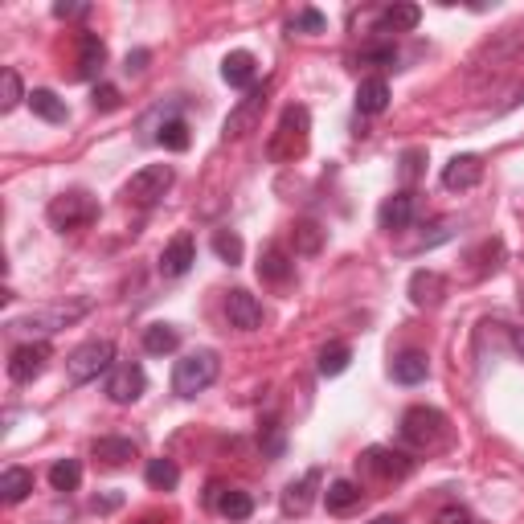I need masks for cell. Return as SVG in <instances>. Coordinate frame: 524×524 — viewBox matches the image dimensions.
I'll list each match as a JSON object with an SVG mask.
<instances>
[{"instance_id": "ba28073f", "label": "cell", "mask_w": 524, "mask_h": 524, "mask_svg": "<svg viewBox=\"0 0 524 524\" xmlns=\"http://www.w3.org/2000/svg\"><path fill=\"white\" fill-rule=\"evenodd\" d=\"M50 357H54L50 340H25L21 348H13V357H9V377H13L17 385H29L33 377L46 373Z\"/></svg>"}, {"instance_id": "5bb4252c", "label": "cell", "mask_w": 524, "mask_h": 524, "mask_svg": "<svg viewBox=\"0 0 524 524\" xmlns=\"http://www.w3.org/2000/svg\"><path fill=\"white\" fill-rule=\"evenodd\" d=\"M479 181H484V160H479V156H455L443 168V189H451V193L475 189Z\"/></svg>"}, {"instance_id": "52a82bcc", "label": "cell", "mask_w": 524, "mask_h": 524, "mask_svg": "<svg viewBox=\"0 0 524 524\" xmlns=\"http://www.w3.org/2000/svg\"><path fill=\"white\" fill-rule=\"evenodd\" d=\"M172 181H177V172H172V164H148V168H140L136 177H131L127 185H123V197L131 201V205H156L168 189H172Z\"/></svg>"}, {"instance_id": "8d00e7d4", "label": "cell", "mask_w": 524, "mask_h": 524, "mask_svg": "<svg viewBox=\"0 0 524 524\" xmlns=\"http://www.w3.org/2000/svg\"><path fill=\"white\" fill-rule=\"evenodd\" d=\"M320 246H324V230L316 222H299L295 226V250L299 254H316Z\"/></svg>"}, {"instance_id": "d6a6232c", "label": "cell", "mask_w": 524, "mask_h": 524, "mask_svg": "<svg viewBox=\"0 0 524 524\" xmlns=\"http://www.w3.org/2000/svg\"><path fill=\"white\" fill-rule=\"evenodd\" d=\"M50 484H54V492H74L82 484V463L78 459H58L50 467Z\"/></svg>"}, {"instance_id": "74e56055", "label": "cell", "mask_w": 524, "mask_h": 524, "mask_svg": "<svg viewBox=\"0 0 524 524\" xmlns=\"http://www.w3.org/2000/svg\"><path fill=\"white\" fill-rule=\"evenodd\" d=\"M258 447H262V455H267V459H279V455H283V426H279L275 418H267V426H262Z\"/></svg>"}, {"instance_id": "1f68e13d", "label": "cell", "mask_w": 524, "mask_h": 524, "mask_svg": "<svg viewBox=\"0 0 524 524\" xmlns=\"http://www.w3.org/2000/svg\"><path fill=\"white\" fill-rule=\"evenodd\" d=\"M156 144H164L168 152H185L189 148V123L185 119H164L156 131Z\"/></svg>"}, {"instance_id": "ee69618b", "label": "cell", "mask_w": 524, "mask_h": 524, "mask_svg": "<svg viewBox=\"0 0 524 524\" xmlns=\"http://www.w3.org/2000/svg\"><path fill=\"white\" fill-rule=\"evenodd\" d=\"M144 62H148V54H144V50H140V54H127V74H131V70L140 74V70H144Z\"/></svg>"}, {"instance_id": "8fae6325", "label": "cell", "mask_w": 524, "mask_h": 524, "mask_svg": "<svg viewBox=\"0 0 524 524\" xmlns=\"http://www.w3.org/2000/svg\"><path fill=\"white\" fill-rule=\"evenodd\" d=\"M361 471H369V475H377V479L389 484V479H406L414 471V459L406 451H393V447H369L361 455Z\"/></svg>"}, {"instance_id": "e575fe53", "label": "cell", "mask_w": 524, "mask_h": 524, "mask_svg": "<svg viewBox=\"0 0 524 524\" xmlns=\"http://www.w3.org/2000/svg\"><path fill=\"white\" fill-rule=\"evenodd\" d=\"M213 250H217V258H222V262H230V267H238V262H242V238L234 230H217L213 234Z\"/></svg>"}, {"instance_id": "f1b7e54d", "label": "cell", "mask_w": 524, "mask_h": 524, "mask_svg": "<svg viewBox=\"0 0 524 524\" xmlns=\"http://www.w3.org/2000/svg\"><path fill=\"white\" fill-rule=\"evenodd\" d=\"M426 373H430L426 353H402L393 361V381H402V385H418V381H426Z\"/></svg>"}, {"instance_id": "ac0fdd59", "label": "cell", "mask_w": 524, "mask_h": 524, "mask_svg": "<svg viewBox=\"0 0 524 524\" xmlns=\"http://www.w3.org/2000/svg\"><path fill=\"white\" fill-rule=\"evenodd\" d=\"M316 488H320V471L312 467L303 479L287 484V492H283V512H287V516H303V512L316 504Z\"/></svg>"}, {"instance_id": "d4e9b609", "label": "cell", "mask_w": 524, "mask_h": 524, "mask_svg": "<svg viewBox=\"0 0 524 524\" xmlns=\"http://www.w3.org/2000/svg\"><path fill=\"white\" fill-rule=\"evenodd\" d=\"M418 21H422V9H418V5H389V9L381 13L377 33H410V29H418Z\"/></svg>"}, {"instance_id": "f6af8a7d", "label": "cell", "mask_w": 524, "mask_h": 524, "mask_svg": "<svg viewBox=\"0 0 524 524\" xmlns=\"http://www.w3.org/2000/svg\"><path fill=\"white\" fill-rule=\"evenodd\" d=\"M512 348H516V353L524 357V328H512Z\"/></svg>"}, {"instance_id": "d6986e66", "label": "cell", "mask_w": 524, "mask_h": 524, "mask_svg": "<svg viewBox=\"0 0 524 524\" xmlns=\"http://www.w3.org/2000/svg\"><path fill=\"white\" fill-rule=\"evenodd\" d=\"M222 78H226L230 86H238V91H250L254 78H258V58H254L250 50H234V54H226V62H222Z\"/></svg>"}, {"instance_id": "ab89813d", "label": "cell", "mask_w": 524, "mask_h": 524, "mask_svg": "<svg viewBox=\"0 0 524 524\" xmlns=\"http://www.w3.org/2000/svg\"><path fill=\"white\" fill-rule=\"evenodd\" d=\"M434 524H475V516H471L463 504H447V508H439Z\"/></svg>"}, {"instance_id": "cb8c5ba5", "label": "cell", "mask_w": 524, "mask_h": 524, "mask_svg": "<svg viewBox=\"0 0 524 524\" xmlns=\"http://www.w3.org/2000/svg\"><path fill=\"white\" fill-rule=\"evenodd\" d=\"M136 455H140V447L131 443V439H115V434H107V439L95 443V459H99L103 467H123V463H131Z\"/></svg>"}, {"instance_id": "5b68a950", "label": "cell", "mask_w": 524, "mask_h": 524, "mask_svg": "<svg viewBox=\"0 0 524 524\" xmlns=\"http://www.w3.org/2000/svg\"><path fill=\"white\" fill-rule=\"evenodd\" d=\"M115 369V344L111 340H86L78 344L70 361H66V373L74 385H86V381H99L103 373Z\"/></svg>"}, {"instance_id": "7402d4cb", "label": "cell", "mask_w": 524, "mask_h": 524, "mask_svg": "<svg viewBox=\"0 0 524 524\" xmlns=\"http://www.w3.org/2000/svg\"><path fill=\"white\" fill-rule=\"evenodd\" d=\"M389 107V82L385 78H361V86H357V111L361 115H381Z\"/></svg>"}, {"instance_id": "f546056e", "label": "cell", "mask_w": 524, "mask_h": 524, "mask_svg": "<svg viewBox=\"0 0 524 524\" xmlns=\"http://www.w3.org/2000/svg\"><path fill=\"white\" fill-rule=\"evenodd\" d=\"M144 479H148V488H156V492H172V488L181 484V467L172 463V459H152L148 471H144Z\"/></svg>"}, {"instance_id": "9c48e42d", "label": "cell", "mask_w": 524, "mask_h": 524, "mask_svg": "<svg viewBox=\"0 0 524 524\" xmlns=\"http://www.w3.org/2000/svg\"><path fill=\"white\" fill-rule=\"evenodd\" d=\"M144 389H148V377L136 361H119L111 373H107V398L115 406H131V402H140L144 398Z\"/></svg>"}, {"instance_id": "7bdbcfd3", "label": "cell", "mask_w": 524, "mask_h": 524, "mask_svg": "<svg viewBox=\"0 0 524 524\" xmlns=\"http://www.w3.org/2000/svg\"><path fill=\"white\" fill-rule=\"evenodd\" d=\"M418 160H422V152H406V160H402V177H418Z\"/></svg>"}, {"instance_id": "4fadbf2b", "label": "cell", "mask_w": 524, "mask_h": 524, "mask_svg": "<svg viewBox=\"0 0 524 524\" xmlns=\"http://www.w3.org/2000/svg\"><path fill=\"white\" fill-rule=\"evenodd\" d=\"M226 316H230V328H238V332H254L258 324H262V303L250 295V291H230L226 295Z\"/></svg>"}, {"instance_id": "277c9868", "label": "cell", "mask_w": 524, "mask_h": 524, "mask_svg": "<svg viewBox=\"0 0 524 524\" xmlns=\"http://www.w3.org/2000/svg\"><path fill=\"white\" fill-rule=\"evenodd\" d=\"M46 217H50V226L62 230V234L66 230H86L99 217V201L91 193H82V189H70V193H58L50 201Z\"/></svg>"}, {"instance_id": "c3c4849f", "label": "cell", "mask_w": 524, "mask_h": 524, "mask_svg": "<svg viewBox=\"0 0 524 524\" xmlns=\"http://www.w3.org/2000/svg\"><path fill=\"white\" fill-rule=\"evenodd\" d=\"M520 308H524V287H520Z\"/></svg>"}, {"instance_id": "d590c367", "label": "cell", "mask_w": 524, "mask_h": 524, "mask_svg": "<svg viewBox=\"0 0 524 524\" xmlns=\"http://www.w3.org/2000/svg\"><path fill=\"white\" fill-rule=\"evenodd\" d=\"M21 99H25V91H21V74L9 66L5 74H0V111H13Z\"/></svg>"}, {"instance_id": "60d3db41", "label": "cell", "mask_w": 524, "mask_h": 524, "mask_svg": "<svg viewBox=\"0 0 524 524\" xmlns=\"http://www.w3.org/2000/svg\"><path fill=\"white\" fill-rule=\"evenodd\" d=\"M86 13H91V5H70V0H58V5H54V17H58V21H78V17H86Z\"/></svg>"}, {"instance_id": "7dc6e473", "label": "cell", "mask_w": 524, "mask_h": 524, "mask_svg": "<svg viewBox=\"0 0 524 524\" xmlns=\"http://www.w3.org/2000/svg\"><path fill=\"white\" fill-rule=\"evenodd\" d=\"M136 524H164L160 516H144V520H136Z\"/></svg>"}, {"instance_id": "30bf717a", "label": "cell", "mask_w": 524, "mask_h": 524, "mask_svg": "<svg viewBox=\"0 0 524 524\" xmlns=\"http://www.w3.org/2000/svg\"><path fill=\"white\" fill-rule=\"evenodd\" d=\"M267 99H271V86H254V91L226 115V140H246L250 131H258V119H262V111H267Z\"/></svg>"}, {"instance_id": "484cf974", "label": "cell", "mask_w": 524, "mask_h": 524, "mask_svg": "<svg viewBox=\"0 0 524 524\" xmlns=\"http://www.w3.org/2000/svg\"><path fill=\"white\" fill-rule=\"evenodd\" d=\"M144 348H148L152 357L177 353V348H181V328H172V324H148V328H144Z\"/></svg>"}, {"instance_id": "3957f363", "label": "cell", "mask_w": 524, "mask_h": 524, "mask_svg": "<svg viewBox=\"0 0 524 524\" xmlns=\"http://www.w3.org/2000/svg\"><path fill=\"white\" fill-rule=\"evenodd\" d=\"M217 373H222V361H217L213 348H197V353H185L172 369V389H177V398H197L205 393Z\"/></svg>"}, {"instance_id": "4dcf8cb0", "label": "cell", "mask_w": 524, "mask_h": 524, "mask_svg": "<svg viewBox=\"0 0 524 524\" xmlns=\"http://www.w3.org/2000/svg\"><path fill=\"white\" fill-rule=\"evenodd\" d=\"M398 62V46H393L389 37H381L377 33V41H369V46L361 50V58H357V66H393Z\"/></svg>"}, {"instance_id": "44dd1931", "label": "cell", "mask_w": 524, "mask_h": 524, "mask_svg": "<svg viewBox=\"0 0 524 524\" xmlns=\"http://www.w3.org/2000/svg\"><path fill=\"white\" fill-rule=\"evenodd\" d=\"M361 500H365V492H361V484H353V479H332L328 492H324V504H328V512H336V516L361 508Z\"/></svg>"}, {"instance_id": "8992f818", "label": "cell", "mask_w": 524, "mask_h": 524, "mask_svg": "<svg viewBox=\"0 0 524 524\" xmlns=\"http://www.w3.org/2000/svg\"><path fill=\"white\" fill-rule=\"evenodd\" d=\"M78 316H86V303H70V308H46V312H29V316L13 320L9 332H21V336H29V340H46V336L70 328Z\"/></svg>"}, {"instance_id": "b9f144b4", "label": "cell", "mask_w": 524, "mask_h": 524, "mask_svg": "<svg viewBox=\"0 0 524 524\" xmlns=\"http://www.w3.org/2000/svg\"><path fill=\"white\" fill-rule=\"evenodd\" d=\"M115 107H119L115 86H95V111H115Z\"/></svg>"}, {"instance_id": "6da1fadb", "label": "cell", "mask_w": 524, "mask_h": 524, "mask_svg": "<svg viewBox=\"0 0 524 524\" xmlns=\"http://www.w3.org/2000/svg\"><path fill=\"white\" fill-rule=\"evenodd\" d=\"M308 144H312V115H308V107H299V103L283 107V115H279V123L271 131L267 156L275 164H295L303 152H308Z\"/></svg>"}, {"instance_id": "4316f807", "label": "cell", "mask_w": 524, "mask_h": 524, "mask_svg": "<svg viewBox=\"0 0 524 524\" xmlns=\"http://www.w3.org/2000/svg\"><path fill=\"white\" fill-rule=\"evenodd\" d=\"M291 271H295V262H291L279 246L262 250V258H258V279H267V283H287Z\"/></svg>"}, {"instance_id": "7c38bea8", "label": "cell", "mask_w": 524, "mask_h": 524, "mask_svg": "<svg viewBox=\"0 0 524 524\" xmlns=\"http://www.w3.org/2000/svg\"><path fill=\"white\" fill-rule=\"evenodd\" d=\"M193 262H197V242H193V234H177V238L164 246V254H160V275H164V279H181V275H189Z\"/></svg>"}, {"instance_id": "bcb514c9", "label": "cell", "mask_w": 524, "mask_h": 524, "mask_svg": "<svg viewBox=\"0 0 524 524\" xmlns=\"http://www.w3.org/2000/svg\"><path fill=\"white\" fill-rule=\"evenodd\" d=\"M369 524H406L402 516H377V520H369Z\"/></svg>"}, {"instance_id": "9a60e30c", "label": "cell", "mask_w": 524, "mask_h": 524, "mask_svg": "<svg viewBox=\"0 0 524 524\" xmlns=\"http://www.w3.org/2000/svg\"><path fill=\"white\" fill-rule=\"evenodd\" d=\"M447 299V279L439 271H414L410 275V303L414 308H439Z\"/></svg>"}, {"instance_id": "83f0119b", "label": "cell", "mask_w": 524, "mask_h": 524, "mask_svg": "<svg viewBox=\"0 0 524 524\" xmlns=\"http://www.w3.org/2000/svg\"><path fill=\"white\" fill-rule=\"evenodd\" d=\"M29 107L37 119H46V123H66L70 111H66V99H58L54 91H33L29 95Z\"/></svg>"}, {"instance_id": "836d02e7", "label": "cell", "mask_w": 524, "mask_h": 524, "mask_svg": "<svg viewBox=\"0 0 524 524\" xmlns=\"http://www.w3.org/2000/svg\"><path fill=\"white\" fill-rule=\"evenodd\" d=\"M348 361H353V348H348V344H328L320 353V377H340L348 369Z\"/></svg>"}, {"instance_id": "f35d334b", "label": "cell", "mask_w": 524, "mask_h": 524, "mask_svg": "<svg viewBox=\"0 0 524 524\" xmlns=\"http://www.w3.org/2000/svg\"><path fill=\"white\" fill-rule=\"evenodd\" d=\"M328 29V21H324V13H316V9H299L295 17H291V33H324Z\"/></svg>"}, {"instance_id": "e0dca14e", "label": "cell", "mask_w": 524, "mask_h": 524, "mask_svg": "<svg viewBox=\"0 0 524 524\" xmlns=\"http://www.w3.org/2000/svg\"><path fill=\"white\" fill-rule=\"evenodd\" d=\"M209 504L222 512L226 520H250V512H254L250 492H242V488H222V484L209 488Z\"/></svg>"}, {"instance_id": "603a6c76", "label": "cell", "mask_w": 524, "mask_h": 524, "mask_svg": "<svg viewBox=\"0 0 524 524\" xmlns=\"http://www.w3.org/2000/svg\"><path fill=\"white\" fill-rule=\"evenodd\" d=\"M29 492H33V471H25V467H5V475H0V500L13 508V504H21V500H29Z\"/></svg>"}, {"instance_id": "2e32d148", "label": "cell", "mask_w": 524, "mask_h": 524, "mask_svg": "<svg viewBox=\"0 0 524 524\" xmlns=\"http://www.w3.org/2000/svg\"><path fill=\"white\" fill-rule=\"evenodd\" d=\"M377 222H381V230H389V234H402V230L414 222V193H393V197H385Z\"/></svg>"}, {"instance_id": "ffe728a7", "label": "cell", "mask_w": 524, "mask_h": 524, "mask_svg": "<svg viewBox=\"0 0 524 524\" xmlns=\"http://www.w3.org/2000/svg\"><path fill=\"white\" fill-rule=\"evenodd\" d=\"M103 62H107V46L95 33H82L78 37V70H74V78H95L103 70Z\"/></svg>"}, {"instance_id": "7a4b0ae2", "label": "cell", "mask_w": 524, "mask_h": 524, "mask_svg": "<svg viewBox=\"0 0 524 524\" xmlns=\"http://www.w3.org/2000/svg\"><path fill=\"white\" fill-rule=\"evenodd\" d=\"M451 439V422L434 406H414L402 414V443L414 451H439Z\"/></svg>"}]
</instances>
